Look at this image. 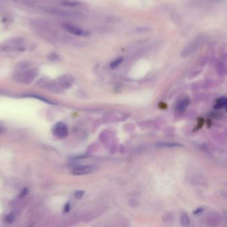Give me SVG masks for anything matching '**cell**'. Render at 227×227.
<instances>
[{
  "mask_svg": "<svg viewBox=\"0 0 227 227\" xmlns=\"http://www.w3.org/2000/svg\"><path fill=\"white\" fill-rule=\"evenodd\" d=\"M37 75V71L36 70H30L26 71L23 73H19L17 76H15L17 78V80L24 84L30 83L33 81V80L35 78V76Z\"/></svg>",
  "mask_w": 227,
  "mask_h": 227,
  "instance_id": "6da1fadb",
  "label": "cell"
},
{
  "mask_svg": "<svg viewBox=\"0 0 227 227\" xmlns=\"http://www.w3.org/2000/svg\"><path fill=\"white\" fill-rule=\"evenodd\" d=\"M53 133L59 139H65L69 134V130L67 126L64 123L58 122L53 127Z\"/></svg>",
  "mask_w": 227,
  "mask_h": 227,
  "instance_id": "7a4b0ae2",
  "label": "cell"
},
{
  "mask_svg": "<svg viewBox=\"0 0 227 227\" xmlns=\"http://www.w3.org/2000/svg\"><path fill=\"white\" fill-rule=\"evenodd\" d=\"M96 170V166L92 165H86V166L75 167L71 171V173L75 175H85L94 173Z\"/></svg>",
  "mask_w": 227,
  "mask_h": 227,
  "instance_id": "3957f363",
  "label": "cell"
},
{
  "mask_svg": "<svg viewBox=\"0 0 227 227\" xmlns=\"http://www.w3.org/2000/svg\"><path fill=\"white\" fill-rule=\"evenodd\" d=\"M63 27H64V28H65L67 31H68L69 33H71L73 34V35H75L86 37V36H88L90 35L89 32L87 31L82 30V29H81L76 27L74 26L71 24L65 23L63 25Z\"/></svg>",
  "mask_w": 227,
  "mask_h": 227,
  "instance_id": "277c9868",
  "label": "cell"
},
{
  "mask_svg": "<svg viewBox=\"0 0 227 227\" xmlns=\"http://www.w3.org/2000/svg\"><path fill=\"white\" fill-rule=\"evenodd\" d=\"M41 9H42V11L46 12V13L54 14V15H57L59 16L69 17V16L71 15V13H70L69 12L64 11L63 9H60L59 8H56V7L43 6V7H41Z\"/></svg>",
  "mask_w": 227,
  "mask_h": 227,
  "instance_id": "5b68a950",
  "label": "cell"
},
{
  "mask_svg": "<svg viewBox=\"0 0 227 227\" xmlns=\"http://www.w3.org/2000/svg\"><path fill=\"white\" fill-rule=\"evenodd\" d=\"M190 104V100L188 98H185L181 99L177 103L176 106H175V110H177V112H183L186 110L187 106H189Z\"/></svg>",
  "mask_w": 227,
  "mask_h": 227,
  "instance_id": "8992f818",
  "label": "cell"
},
{
  "mask_svg": "<svg viewBox=\"0 0 227 227\" xmlns=\"http://www.w3.org/2000/svg\"><path fill=\"white\" fill-rule=\"evenodd\" d=\"M197 47H198V44L197 42H192L191 43H190L188 46L183 50L182 53H181V57H188L189 55H191L192 53L197 49Z\"/></svg>",
  "mask_w": 227,
  "mask_h": 227,
  "instance_id": "52a82bcc",
  "label": "cell"
},
{
  "mask_svg": "<svg viewBox=\"0 0 227 227\" xmlns=\"http://www.w3.org/2000/svg\"><path fill=\"white\" fill-rule=\"evenodd\" d=\"M227 105V98L225 97H221V98H218L215 103L214 105V108L216 109H220L222 108V107L226 106Z\"/></svg>",
  "mask_w": 227,
  "mask_h": 227,
  "instance_id": "ba28073f",
  "label": "cell"
},
{
  "mask_svg": "<svg viewBox=\"0 0 227 227\" xmlns=\"http://www.w3.org/2000/svg\"><path fill=\"white\" fill-rule=\"evenodd\" d=\"M180 221L181 225H182L183 227H189L190 225V223H191L189 216L185 213L181 214Z\"/></svg>",
  "mask_w": 227,
  "mask_h": 227,
  "instance_id": "9c48e42d",
  "label": "cell"
},
{
  "mask_svg": "<svg viewBox=\"0 0 227 227\" xmlns=\"http://www.w3.org/2000/svg\"><path fill=\"white\" fill-rule=\"evenodd\" d=\"M208 224L210 226H215L219 222V217L217 216H209L208 218Z\"/></svg>",
  "mask_w": 227,
  "mask_h": 227,
  "instance_id": "30bf717a",
  "label": "cell"
},
{
  "mask_svg": "<svg viewBox=\"0 0 227 227\" xmlns=\"http://www.w3.org/2000/svg\"><path fill=\"white\" fill-rule=\"evenodd\" d=\"M159 146L162 147H167V148H175V147H181V144L177 143H172V142H161V143L158 144Z\"/></svg>",
  "mask_w": 227,
  "mask_h": 227,
  "instance_id": "8fae6325",
  "label": "cell"
},
{
  "mask_svg": "<svg viewBox=\"0 0 227 227\" xmlns=\"http://www.w3.org/2000/svg\"><path fill=\"white\" fill-rule=\"evenodd\" d=\"M124 61V59L122 57H119V58H117V59H116L115 60H114V61L111 63L110 64V67L111 69H116V68L118 67V66L120 65V64L122 63Z\"/></svg>",
  "mask_w": 227,
  "mask_h": 227,
  "instance_id": "7c38bea8",
  "label": "cell"
},
{
  "mask_svg": "<svg viewBox=\"0 0 227 227\" xmlns=\"http://www.w3.org/2000/svg\"><path fill=\"white\" fill-rule=\"evenodd\" d=\"M63 4L64 5H67V6H76L80 5V3L75 1H63Z\"/></svg>",
  "mask_w": 227,
  "mask_h": 227,
  "instance_id": "4fadbf2b",
  "label": "cell"
},
{
  "mask_svg": "<svg viewBox=\"0 0 227 227\" xmlns=\"http://www.w3.org/2000/svg\"><path fill=\"white\" fill-rule=\"evenodd\" d=\"M15 220V214H14L13 212L10 213L8 214V215L6 216V222H8V223L11 224Z\"/></svg>",
  "mask_w": 227,
  "mask_h": 227,
  "instance_id": "5bb4252c",
  "label": "cell"
},
{
  "mask_svg": "<svg viewBox=\"0 0 227 227\" xmlns=\"http://www.w3.org/2000/svg\"><path fill=\"white\" fill-rule=\"evenodd\" d=\"M84 191H76V193H75V197L76 198V199H82V197H83V196L84 195Z\"/></svg>",
  "mask_w": 227,
  "mask_h": 227,
  "instance_id": "9a60e30c",
  "label": "cell"
},
{
  "mask_svg": "<svg viewBox=\"0 0 227 227\" xmlns=\"http://www.w3.org/2000/svg\"><path fill=\"white\" fill-rule=\"evenodd\" d=\"M204 210H205V208L203 207H199L197 208V209H195V210L193 211V214H195V215H197V214H199L202 213L204 211Z\"/></svg>",
  "mask_w": 227,
  "mask_h": 227,
  "instance_id": "2e32d148",
  "label": "cell"
},
{
  "mask_svg": "<svg viewBox=\"0 0 227 227\" xmlns=\"http://www.w3.org/2000/svg\"><path fill=\"white\" fill-rule=\"evenodd\" d=\"M203 124H204V120L203 118H199V121H198V125L197 128H196V130H199L200 128H201L202 126H203Z\"/></svg>",
  "mask_w": 227,
  "mask_h": 227,
  "instance_id": "e0dca14e",
  "label": "cell"
},
{
  "mask_svg": "<svg viewBox=\"0 0 227 227\" xmlns=\"http://www.w3.org/2000/svg\"><path fill=\"white\" fill-rule=\"evenodd\" d=\"M70 209H71V205L69 203H67L65 205V207H64L63 211L65 213H67V212H69Z\"/></svg>",
  "mask_w": 227,
  "mask_h": 227,
  "instance_id": "ac0fdd59",
  "label": "cell"
},
{
  "mask_svg": "<svg viewBox=\"0 0 227 227\" xmlns=\"http://www.w3.org/2000/svg\"><path fill=\"white\" fill-rule=\"evenodd\" d=\"M28 193H29L28 189H27V188H24L22 190L21 192V193H20V197H25V196H26L27 195Z\"/></svg>",
  "mask_w": 227,
  "mask_h": 227,
  "instance_id": "d6986e66",
  "label": "cell"
},
{
  "mask_svg": "<svg viewBox=\"0 0 227 227\" xmlns=\"http://www.w3.org/2000/svg\"><path fill=\"white\" fill-rule=\"evenodd\" d=\"M5 128H4L3 126L1 124H0V134L3 132L5 131Z\"/></svg>",
  "mask_w": 227,
  "mask_h": 227,
  "instance_id": "ffe728a7",
  "label": "cell"
}]
</instances>
